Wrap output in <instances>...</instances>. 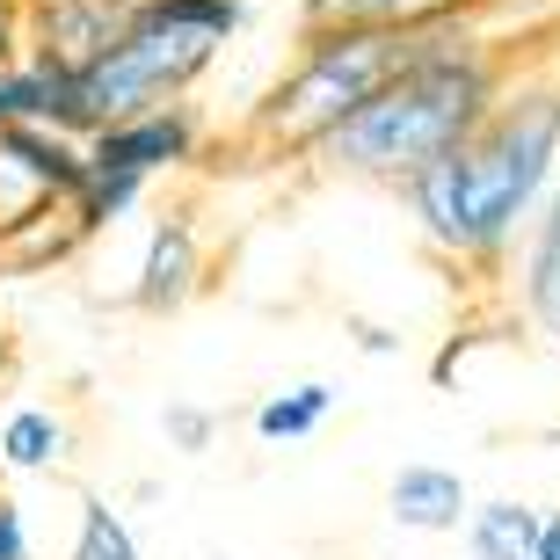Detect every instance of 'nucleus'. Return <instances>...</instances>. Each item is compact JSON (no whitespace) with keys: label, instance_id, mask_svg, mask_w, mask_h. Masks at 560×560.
I'll use <instances>...</instances> for the list:
<instances>
[{"label":"nucleus","instance_id":"12","mask_svg":"<svg viewBox=\"0 0 560 560\" xmlns=\"http://www.w3.org/2000/svg\"><path fill=\"white\" fill-rule=\"evenodd\" d=\"M66 444H73V430H66V416H51V408H8L0 416V474H51L66 458Z\"/></svg>","mask_w":560,"mask_h":560},{"label":"nucleus","instance_id":"18","mask_svg":"<svg viewBox=\"0 0 560 560\" xmlns=\"http://www.w3.org/2000/svg\"><path fill=\"white\" fill-rule=\"evenodd\" d=\"M30 51V0H0V66Z\"/></svg>","mask_w":560,"mask_h":560},{"label":"nucleus","instance_id":"7","mask_svg":"<svg viewBox=\"0 0 560 560\" xmlns=\"http://www.w3.org/2000/svg\"><path fill=\"white\" fill-rule=\"evenodd\" d=\"M88 161L131 167V175H175V167L197 161V117H189V103H161V109H139V117H117V125L88 131Z\"/></svg>","mask_w":560,"mask_h":560},{"label":"nucleus","instance_id":"21","mask_svg":"<svg viewBox=\"0 0 560 560\" xmlns=\"http://www.w3.org/2000/svg\"><path fill=\"white\" fill-rule=\"evenodd\" d=\"M539 560H560V510H546L539 524Z\"/></svg>","mask_w":560,"mask_h":560},{"label":"nucleus","instance_id":"13","mask_svg":"<svg viewBox=\"0 0 560 560\" xmlns=\"http://www.w3.org/2000/svg\"><path fill=\"white\" fill-rule=\"evenodd\" d=\"M328 416H335V386L328 378H306V386H284V394L262 400L248 416V430L262 436V444H299V436H313Z\"/></svg>","mask_w":560,"mask_h":560},{"label":"nucleus","instance_id":"5","mask_svg":"<svg viewBox=\"0 0 560 560\" xmlns=\"http://www.w3.org/2000/svg\"><path fill=\"white\" fill-rule=\"evenodd\" d=\"M88 183V139L59 125H0V241Z\"/></svg>","mask_w":560,"mask_h":560},{"label":"nucleus","instance_id":"19","mask_svg":"<svg viewBox=\"0 0 560 560\" xmlns=\"http://www.w3.org/2000/svg\"><path fill=\"white\" fill-rule=\"evenodd\" d=\"M0 560H30V517L15 495H0Z\"/></svg>","mask_w":560,"mask_h":560},{"label":"nucleus","instance_id":"11","mask_svg":"<svg viewBox=\"0 0 560 560\" xmlns=\"http://www.w3.org/2000/svg\"><path fill=\"white\" fill-rule=\"evenodd\" d=\"M539 524L546 510L517 495H488L466 517V560H539Z\"/></svg>","mask_w":560,"mask_h":560},{"label":"nucleus","instance_id":"15","mask_svg":"<svg viewBox=\"0 0 560 560\" xmlns=\"http://www.w3.org/2000/svg\"><path fill=\"white\" fill-rule=\"evenodd\" d=\"M452 8H474V0H306L299 22H436Z\"/></svg>","mask_w":560,"mask_h":560},{"label":"nucleus","instance_id":"1","mask_svg":"<svg viewBox=\"0 0 560 560\" xmlns=\"http://www.w3.org/2000/svg\"><path fill=\"white\" fill-rule=\"evenodd\" d=\"M560 175V81H510L474 139L444 145L394 189L416 233L466 270H495L517 255Z\"/></svg>","mask_w":560,"mask_h":560},{"label":"nucleus","instance_id":"8","mask_svg":"<svg viewBox=\"0 0 560 560\" xmlns=\"http://www.w3.org/2000/svg\"><path fill=\"white\" fill-rule=\"evenodd\" d=\"M197 291H205V233H197L189 211H167L161 226L145 233V255H139V270H131V306L167 320Z\"/></svg>","mask_w":560,"mask_h":560},{"label":"nucleus","instance_id":"16","mask_svg":"<svg viewBox=\"0 0 560 560\" xmlns=\"http://www.w3.org/2000/svg\"><path fill=\"white\" fill-rule=\"evenodd\" d=\"M73 560H145L131 524L109 510V502H81V524H73Z\"/></svg>","mask_w":560,"mask_h":560},{"label":"nucleus","instance_id":"2","mask_svg":"<svg viewBox=\"0 0 560 560\" xmlns=\"http://www.w3.org/2000/svg\"><path fill=\"white\" fill-rule=\"evenodd\" d=\"M480 8H488V0L422 22V51L400 66L357 117H342L328 139L313 145V161L328 167V175H350V183L400 189L422 161H436L444 145L474 139V131L488 125V109L502 103V88H510Z\"/></svg>","mask_w":560,"mask_h":560},{"label":"nucleus","instance_id":"6","mask_svg":"<svg viewBox=\"0 0 560 560\" xmlns=\"http://www.w3.org/2000/svg\"><path fill=\"white\" fill-rule=\"evenodd\" d=\"M131 15H139V0H30V51L81 73L125 44Z\"/></svg>","mask_w":560,"mask_h":560},{"label":"nucleus","instance_id":"14","mask_svg":"<svg viewBox=\"0 0 560 560\" xmlns=\"http://www.w3.org/2000/svg\"><path fill=\"white\" fill-rule=\"evenodd\" d=\"M145 183H153V175H131V167H95V161H88V183L73 189V219H81L88 233L117 226V219H125V211L145 197Z\"/></svg>","mask_w":560,"mask_h":560},{"label":"nucleus","instance_id":"20","mask_svg":"<svg viewBox=\"0 0 560 560\" xmlns=\"http://www.w3.org/2000/svg\"><path fill=\"white\" fill-rule=\"evenodd\" d=\"M357 350H364V357H394L400 342H394L386 328H372V320H364V328H357Z\"/></svg>","mask_w":560,"mask_h":560},{"label":"nucleus","instance_id":"3","mask_svg":"<svg viewBox=\"0 0 560 560\" xmlns=\"http://www.w3.org/2000/svg\"><path fill=\"white\" fill-rule=\"evenodd\" d=\"M241 22H248V0H139L125 44L73 73V131L88 139L117 117L183 103Z\"/></svg>","mask_w":560,"mask_h":560},{"label":"nucleus","instance_id":"9","mask_svg":"<svg viewBox=\"0 0 560 560\" xmlns=\"http://www.w3.org/2000/svg\"><path fill=\"white\" fill-rule=\"evenodd\" d=\"M386 517H394L400 532H416V539H444V532H466V517H474V488H466L452 466L416 458V466H400L394 488H386Z\"/></svg>","mask_w":560,"mask_h":560},{"label":"nucleus","instance_id":"10","mask_svg":"<svg viewBox=\"0 0 560 560\" xmlns=\"http://www.w3.org/2000/svg\"><path fill=\"white\" fill-rule=\"evenodd\" d=\"M517 306L532 320V335H546L560 350V175L546 189L539 219L524 226V248H517Z\"/></svg>","mask_w":560,"mask_h":560},{"label":"nucleus","instance_id":"17","mask_svg":"<svg viewBox=\"0 0 560 560\" xmlns=\"http://www.w3.org/2000/svg\"><path fill=\"white\" fill-rule=\"evenodd\" d=\"M161 436L175 452H211V436H219V416L197 408V400H167L161 408Z\"/></svg>","mask_w":560,"mask_h":560},{"label":"nucleus","instance_id":"4","mask_svg":"<svg viewBox=\"0 0 560 560\" xmlns=\"http://www.w3.org/2000/svg\"><path fill=\"white\" fill-rule=\"evenodd\" d=\"M422 51V22H313L291 73L255 103L248 139L270 153H313L342 117L372 103Z\"/></svg>","mask_w":560,"mask_h":560}]
</instances>
